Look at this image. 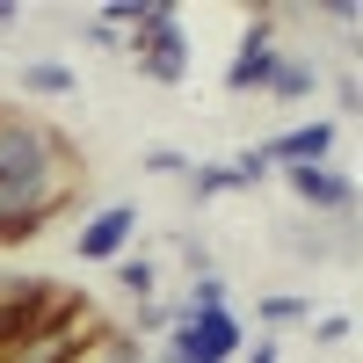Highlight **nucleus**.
I'll list each match as a JSON object with an SVG mask.
<instances>
[{
    "label": "nucleus",
    "mask_w": 363,
    "mask_h": 363,
    "mask_svg": "<svg viewBox=\"0 0 363 363\" xmlns=\"http://www.w3.org/2000/svg\"><path fill=\"white\" fill-rule=\"evenodd\" d=\"M182 269H189V277H211V247L203 240H182Z\"/></svg>",
    "instance_id": "obj_17"
},
{
    "label": "nucleus",
    "mask_w": 363,
    "mask_h": 363,
    "mask_svg": "<svg viewBox=\"0 0 363 363\" xmlns=\"http://www.w3.org/2000/svg\"><path fill=\"white\" fill-rule=\"evenodd\" d=\"M15 80H22V95H44V102L80 95V73L66 66V58H22V66H15Z\"/></svg>",
    "instance_id": "obj_8"
},
{
    "label": "nucleus",
    "mask_w": 363,
    "mask_h": 363,
    "mask_svg": "<svg viewBox=\"0 0 363 363\" xmlns=\"http://www.w3.org/2000/svg\"><path fill=\"white\" fill-rule=\"evenodd\" d=\"M182 182H189V196H196V203H218V196L240 189L233 160H189V174H182Z\"/></svg>",
    "instance_id": "obj_10"
},
{
    "label": "nucleus",
    "mask_w": 363,
    "mask_h": 363,
    "mask_svg": "<svg viewBox=\"0 0 363 363\" xmlns=\"http://www.w3.org/2000/svg\"><path fill=\"white\" fill-rule=\"evenodd\" d=\"M131 240H138V203H102L95 218L73 233V255L80 262H116Z\"/></svg>",
    "instance_id": "obj_6"
},
{
    "label": "nucleus",
    "mask_w": 363,
    "mask_h": 363,
    "mask_svg": "<svg viewBox=\"0 0 363 363\" xmlns=\"http://www.w3.org/2000/svg\"><path fill=\"white\" fill-rule=\"evenodd\" d=\"M124 58H131L145 80L182 87V80H189V29H182V15H174V8H153V15L124 37Z\"/></svg>",
    "instance_id": "obj_1"
},
{
    "label": "nucleus",
    "mask_w": 363,
    "mask_h": 363,
    "mask_svg": "<svg viewBox=\"0 0 363 363\" xmlns=\"http://www.w3.org/2000/svg\"><path fill=\"white\" fill-rule=\"evenodd\" d=\"M298 320H313V298H291V291L262 298V327H298Z\"/></svg>",
    "instance_id": "obj_14"
},
{
    "label": "nucleus",
    "mask_w": 363,
    "mask_h": 363,
    "mask_svg": "<svg viewBox=\"0 0 363 363\" xmlns=\"http://www.w3.org/2000/svg\"><path fill=\"white\" fill-rule=\"evenodd\" d=\"M284 189L320 218V211H356V182L342 167H284Z\"/></svg>",
    "instance_id": "obj_7"
},
{
    "label": "nucleus",
    "mask_w": 363,
    "mask_h": 363,
    "mask_svg": "<svg viewBox=\"0 0 363 363\" xmlns=\"http://www.w3.org/2000/svg\"><path fill=\"white\" fill-rule=\"evenodd\" d=\"M80 153L66 145V131H51L44 116H0V182L15 174H44V167H73Z\"/></svg>",
    "instance_id": "obj_2"
},
{
    "label": "nucleus",
    "mask_w": 363,
    "mask_h": 363,
    "mask_svg": "<svg viewBox=\"0 0 363 363\" xmlns=\"http://www.w3.org/2000/svg\"><path fill=\"white\" fill-rule=\"evenodd\" d=\"M313 327V342H327V349H342L349 335H356V313H320V320H306Z\"/></svg>",
    "instance_id": "obj_15"
},
{
    "label": "nucleus",
    "mask_w": 363,
    "mask_h": 363,
    "mask_svg": "<svg viewBox=\"0 0 363 363\" xmlns=\"http://www.w3.org/2000/svg\"><path fill=\"white\" fill-rule=\"evenodd\" d=\"M138 167H145V174H189V153H174V145H153Z\"/></svg>",
    "instance_id": "obj_16"
},
{
    "label": "nucleus",
    "mask_w": 363,
    "mask_h": 363,
    "mask_svg": "<svg viewBox=\"0 0 363 363\" xmlns=\"http://www.w3.org/2000/svg\"><path fill=\"white\" fill-rule=\"evenodd\" d=\"M22 22V8H15V0H0V29H15Z\"/></svg>",
    "instance_id": "obj_20"
},
{
    "label": "nucleus",
    "mask_w": 363,
    "mask_h": 363,
    "mask_svg": "<svg viewBox=\"0 0 363 363\" xmlns=\"http://www.w3.org/2000/svg\"><path fill=\"white\" fill-rule=\"evenodd\" d=\"M182 320H189V313H182V298H145V306H131V327H138V335H174Z\"/></svg>",
    "instance_id": "obj_12"
},
{
    "label": "nucleus",
    "mask_w": 363,
    "mask_h": 363,
    "mask_svg": "<svg viewBox=\"0 0 363 363\" xmlns=\"http://www.w3.org/2000/svg\"><path fill=\"white\" fill-rule=\"evenodd\" d=\"M240 363H284V342H269V335H262L255 349H240Z\"/></svg>",
    "instance_id": "obj_18"
},
{
    "label": "nucleus",
    "mask_w": 363,
    "mask_h": 363,
    "mask_svg": "<svg viewBox=\"0 0 363 363\" xmlns=\"http://www.w3.org/2000/svg\"><path fill=\"white\" fill-rule=\"evenodd\" d=\"M335 138H342V124H335V116H313V124L277 131L269 145H255V153H262V167H269V174H284V167H327Z\"/></svg>",
    "instance_id": "obj_5"
},
{
    "label": "nucleus",
    "mask_w": 363,
    "mask_h": 363,
    "mask_svg": "<svg viewBox=\"0 0 363 363\" xmlns=\"http://www.w3.org/2000/svg\"><path fill=\"white\" fill-rule=\"evenodd\" d=\"M277 58H284V44H277V22H247L240 29V44H233V58H225V87L233 95H262L269 87V73H277Z\"/></svg>",
    "instance_id": "obj_4"
},
{
    "label": "nucleus",
    "mask_w": 363,
    "mask_h": 363,
    "mask_svg": "<svg viewBox=\"0 0 363 363\" xmlns=\"http://www.w3.org/2000/svg\"><path fill=\"white\" fill-rule=\"evenodd\" d=\"M313 87H320V73L306 66V58H277V73H269V87H262V95H277V102H313Z\"/></svg>",
    "instance_id": "obj_9"
},
{
    "label": "nucleus",
    "mask_w": 363,
    "mask_h": 363,
    "mask_svg": "<svg viewBox=\"0 0 363 363\" xmlns=\"http://www.w3.org/2000/svg\"><path fill=\"white\" fill-rule=\"evenodd\" d=\"M240 349H247V327H240V313H189L174 327V335H160V363H233Z\"/></svg>",
    "instance_id": "obj_3"
},
{
    "label": "nucleus",
    "mask_w": 363,
    "mask_h": 363,
    "mask_svg": "<svg viewBox=\"0 0 363 363\" xmlns=\"http://www.w3.org/2000/svg\"><path fill=\"white\" fill-rule=\"evenodd\" d=\"M182 313H233V306H225V277H218V269H211V277H189Z\"/></svg>",
    "instance_id": "obj_13"
},
{
    "label": "nucleus",
    "mask_w": 363,
    "mask_h": 363,
    "mask_svg": "<svg viewBox=\"0 0 363 363\" xmlns=\"http://www.w3.org/2000/svg\"><path fill=\"white\" fill-rule=\"evenodd\" d=\"M335 102H342V116H356V73H342V80H335Z\"/></svg>",
    "instance_id": "obj_19"
},
{
    "label": "nucleus",
    "mask_w": 363,
    "mask_h": 363,
    "mask_svg": "<svg viewBox=\"0 0 363 363\" xmlns=\"http://www.w3.org/2000/svg\"><path fill=\"white\" fill-rule=\"evenodd\" d=\"M116 291H124L131 306H145V298H160V269L145 255H116Z\"/></svg>",
    "instance_id": "obj_11"
}]
</instances>
